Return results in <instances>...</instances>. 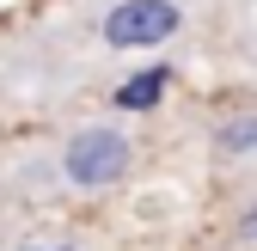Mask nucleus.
Masks as SVG:
<instances>
[{
    "instance_id": "nucleus-4",
    "label": "nucleus",
    "mask_w": 257,
    "mask_h": 251,
    "mask_svg": "<svg viewBox=\"0 0 257 251\" xmlns=\"http://www.w3.org/2000/svg\"><path fill=\"white\" fill-rule=\"evenodd\" d=\"M220 245L227 251H257V178H245L220 208Z\"/></svg>"
},
{
    "instance_id": "nucleus-5",
    "label": "nucleus",
    "mask_w": 257,
    "mask_h": 251,
    "mask_svg": "<svg viewBox=\"0 0 257 251\" xmlns=\"http://www.w3.org/2000/svg\"><path fill=\"white\" fill-rule=\"evenodd\" d=\"M166 86H172V68H141V74H128V80L110 92V110H122V116H147L159 98H166Z\"/></svg>"
},
{
    "instance_id": "nucleus-3",
    "label": "nucleus",
    "mask_w": 257,
    "mask_h": 251,
    "mask_svg": "<svg viewBox=\"0 0 257 251\" xmlns=\"http://www.w3.org/2000/svg\"><path fill=\"white\" fill-rule=\"evenodd\" d=\"M208 153H214V166H251L257 160V110L220 116L214 135H208Z\"/></svg>"
},
{
    "instance_id": "nucleus-6",
    "label": "nucleus",
    "mask_w": 257,
    "mask_h": 251,
    "mask_svg": "<svg viewBox=\"0 0 257 251\" xmlns=\"http://www.w3.org/2000/svg\"><path fill=\"white\" fill-rule=\"evenodd\" d=\"M0 251H104V245L92 233H74V227H37V233L0 239Z\"/></svg>"
},
{
    "instance_id": "nucleus-1",
    "label": "nucleus",
    "mask_w": 257,
    "mask_h": 251,
    "mask_svg": "<svg viewBox=\"0 0 257 251\" xmlns=\"http://www.w3.org/2000/svg\"><path fill=\"white\" fill-rule=\"evenodd\" d=\"M141 166V141L122 122H74L37 147L13 153V166L0 172V196L37 202V196H104L128 184Z\"/></svg>"
},
{
    "instance_id": "nucleus-2",
    "label": "nucleus",
    "mask_w": 257,
    "mask_h": 251,
    "mask_svg": "<svg viewBox=\"0 0 257 251\" xmlns=\"http://www.w3.org/2000/svg\"><path fill=\"white\" fill-rule=\"evenodd\" d=\"M190 7L184 0H104L98 7V43L116 55H135V49H166L184 37Z\"/></svg>"
}]
</instances>
